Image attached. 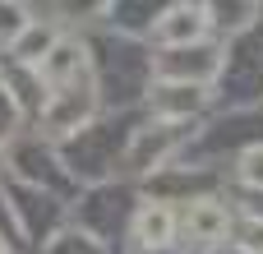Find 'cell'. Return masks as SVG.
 I'll return each mask as SVG.
<instances>
[{"label": "cell", "instance_id": "cell-1", "mask_svg": "<svg viewBox=\"0 0 263 254\" xmlns=\"http://www.w3.org/2000/svg\"><path fill=\"white\" fill-rule=\"evenodd\" d=\"M88 116H92V93L69 83V88L51 93V102L42 111V125H46V134H74L79 125H88Z\"/></svg>", "mask_w": 263, "mask_h": 254}, {"label": "cell", "instance_id": "cell-2", "mask_svg": "<svg viewBox=\"0 0 263 254\" xmlns=\"http://www.w3.org/2000/svg\"><path fill=\"white\" fill-rule=\"evenodd\" d=\"M83 69H88V51H83V42H74V37H55V46L46 51V60L37 65V74H42L51 88L79 83Z\"/></svg>", "mask_w": 263, "mask_h": 254}, {"label": "cell", "instance_id": "cell-4", "mask_svg": "<svg viewBox=\"0 0 263 254\" xmlns=\"http://www.w3.org/2000/svg\"><path fill=\"white\" fill-rule=\"evenodd\" d=\"M185 231H190V241H199V245H217V241H227V231H231V213H227V204H217V199H199V204L190 208V217H185Z\"/></svg>", "mask_w": 263, "mask_h": 254}, {"label": "cell", "instance_id": "cell-8", "mask_svg": "<svg viewBox=\"0 0 263 254\" xmlns=\"http://www.w3.org/2000/svg\"><path fill=\"white\" fill-rule=\"evenodd\" d=\"M240 180L254 185V190H263V143L245 148V157H240Z\"/></svg>", "mask_w": 263, "mask_h": 254}, {"label": "cell", "instance_id": "cell-9", "mask_svg": "<svg viewBox=\"0 0 263 254\" xmlns=\"http://www.w3.org/2000/svg\"><path fill=\"white\" fill-rule=\"evenodd\" d=\"M0 254H5V241H0Z\"/></svg>", "mask_w": 263, "mask_h": 254}, {"label": "cell", "instance_id": "cell-6", "mask_svg": "<svg viewBox=\"0 0 263 254\" xmlns=\"http://www.w3.org/2000/svg\"><path fill=\"white\" fill-rule=\"evenodd\" d=\"M51 46H55V37H51V28H42V23H28V28H23V37L14 42V56H18L23 65H42Z\"/></svg>", "mask_w": 263, "mask_h": 254}, {"label": "cell", "instance_id": "cell-5", "mask_svg": "<svg viewBox=\"0 0 263 254\" xmlns=\"http://www.w3.org/2000/svg\"><path fill=\"white\" fill-rule=\"evenodd\" d=\"M134 241L148 245V250H166L176 241V213L166 204H143L139 217H134Z\"/></svg>", "mask_w": 263, "mask_h": 254}, {"label": "cell", "instance_id": "cell-3", "mask_svg": "<svg viewBox=\"0 0 263 254\" xmlns=\"http://www.w3.org/2000/svg\"><path fill=\"white\" fill-rule=\"evenodd\" d=\"M157 42H166V46H190V42H199L203 32H208V9L203 5H171L162 19H157Z\"/></svg>", "mask_w": 263, "mask_h": 254}, {"label": "cell", "instance_id": "cell-7", "mask_svg": "<svg viewBox=\"0 0 263 254\" xmlns=\"http://www.w3.org/2000/svg\"><path fill=\"white\" fill-rule=\"evenodd\" d=\"M23 28H28V19H23V9L18 5H0V42H18L23 37Z\"/></svg>", "mask_w": 263, "mask_h": 254}]
</instances>
